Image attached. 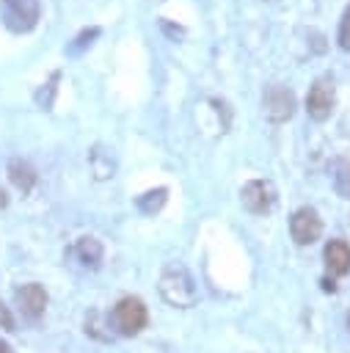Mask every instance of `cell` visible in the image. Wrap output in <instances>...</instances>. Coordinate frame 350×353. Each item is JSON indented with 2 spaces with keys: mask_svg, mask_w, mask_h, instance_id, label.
Here are the masks:
<instances>
[{
  "mask_svg": "<svg viewBox=\"0 0 350 353\" xmlns=\"http://www.w3.org/2000/svg\"><path fill=\"white\" fill-rule=\"evenodd\" d=\"M160 295L171 303V306H179V309H187L196 303V284H193V276L187 273V268L182 265H168L163 273H160Z\"/></svg>",
  "mask_w": 350,
  "mask_h": 353,
  "instance_id": "obj_1",
  "label": "cell"
},
{
  "mask_svg": "<svg viewBox=\"0 0 350 353\" xmlns=\"http://www.w3.org/2000/svg\"><path fill=\"white\" fill-rule=\"evenodd\" d=\"M41 17V0H0V19L11 33H28Z\"/></svg>",
  "mask_w": 350,
  "mask_h": 353,
  "instance_id": "obj_2",
  "label": "cell"
},
{
  "mask_svg": "<svg viewBox=\"0 0 350 353\" xmlns=\"http://www.w3.org/2000/svg\"><path fill=\"white\" fill-rule=\"evenodd\" d=\"M146 320H149V314H146L143 301L141 298H132V295L130 298H121L113 306V312H110V325L121 336H135L146 325Z\"/></svg>",
  "mask_w": 350,
  "mask_h": 353,
  "instance_id": "obj_3",
  "label": "cell"
},
{
  "mask_svg": "<svg viewBox=\"0 0 350 353\" xmlns=\"http://www.w3.org/2000/svg\"><path fill=\"white\" fill-rule=\"evenodd\" d=\"M336 108V85L331 77H320L314 80V85L309 88V97H306V113L314 119V121H325Z\"/></svg>",
  "mask_w": 350,
  "mask_h": 353,
  "instance_id": "obj_4",
  "label": "cell"
},
{
  "mask_svg": "<svg viewBox=\"0 0 350 353\" xmlns=\"http://www.w3.org/2000/svg\"><path fill=\"white\" fill-rule=\"evenodd\" d=\"M262 113L270 121H287L295 113V94L281 83L267 85L262 94Z\"/></svg>",
  "mask_w": 350,
  "mask_h": 353,
  "instance_id": "obj_5",
  "label": "cell"
},
{
  "mask_svg": "<svg viewBox=\"0 0 350 353\" xmlns=\"http://www.w3.org/2000/svg\"><path fill=\"white\" fill-rule=\"evenodd\" d=\"M240 199H243V207L254 215H265L276 207V188L270 179H251L243 185L240 190Z\"/></svg>",
  "mask_w": 350,
  "mask_h": 353,
  "instance_id": "obj_6",
  "label": "cell"
},
{
  "mask_svg": "<svg viewBox=\"0 0 350 353\" xmlns=\"http://www.w3.org/2000/svg\"><path fill=\"white\" fill-rule=\"evenodd\" d=\"M289 232H292V240H295L298 245H311V243L322 234V221H320L317 210L300 207V210L289 218Z\"/></svg>",
  "mask_w": 350,
  "mask_h": 353,
  "instance_id": "obj_7",
  "label": "cell"
},
{
  "mask_svg": "<svg viewBox=\"0 0 350 353\" xmlns=\"http://www.w3.org/2000/svg\"><path fill=\"white\" fill-rule=\"evenodd\" d=\"M14 298H17V306L22 309V314L30 317V320H36L44 312V306H47V292H44L41 284H22V287H17Z\"/></svg>",
  "mask_w": 350,
  "mask_h": 353,
  "instance_id": "obj_8",
  "label": "cell"
},
{
  "mask_svg": "<svg viewBox=\"0 0 350 353\" xmlns=\"http://www.w3.org/2000/svg\"><path fill=\"white\" fill-rule=\"evenodd\" d=\"M322 259L333 276H344L350 270V245L344 240H331L322 251Z\"/></svg>",
  "mask_w": 350,
  "mask_h": 353,
  "instance_id": "obj_9",
  "label": "cell"
},
{
  "mask_svg": "<svg viewBox=\"0 0 350 353\" xmlns=\"http://www.w3.org/2000/svg\"><path fill=\"white\" fill-rule=\"evenodd\" d=\"M8 179H11L22 193H28V190L33 188V182H36V171L30 168V163H28V160L14 157V160L8 163Z\"/></svg>",
  "mask_w": 350,
  "mask_h": 353,
  "instance_id": "obj_10",
  "label": "cell"
},
{
  "mask_svg": "<svg viewBox=\"0 0 350 353\" xmlns=\"http://www.w3.org/2000/svg\"><path fill=\"white\" fill-rule=\"evenodd\" d=\"M74 254H77V259L85 268H99V262H102V243L96 237H80L77 245H74Z\"/></svg>",
  "mask_w": 350,
  "mask_h": 353,
  "instance_id": "obj_11",
  "label": "cell"
},
{
  "mask_svg": "<svg viewBox=\"0 0 350 353\" xmlns=\"http://www.w3.org/2000/svg\"><path fill=\"white\" fill-rule=\"evenodd\" d=\"M88 160H91V168H94V176H96V179L113 176L116 163H113V154H110V152H105L102 146H94L91 154H88Z\"/></svg>",
  "mask_w": 350,
  "mask_h": 353,
  "instance_id": "obj_12",
  "label": "cell"
},
{
  "mask_svg": "<svg viewBox=\"0 0 350 353\" xmlns=\"http://www.w3.org/2000/svg\"><path fill=\"white\" fill-rule=\"evenodd\" d=\"M165 188H157V190H149V193H143V196H138V207H141V212H146V215H152V212H157L163 204H165Z\"/></svg>",
  "mask_w": 350,
  "mask_h": 353,
  "instance_id": "obj_13",
  "label": "cell"
},
{
  "mask_svg": "<svg viewBox=\"0 0 350 353\" xmlns=\"http://www.w3.org/2000/svg\"><path fill=\"white\" fill-rule=\"evenodd\" d=\"M96 36H99V30H96V28H91V30H83V33L74 39V44H69V52H80V50H85V47H88V44H91Z\"/></svg>",
  "mask_w": 350,
  "mask_h": 353,
  "instance_id": "obj_14",
  "label": "cell"
},
{
  "mask_svg": "<svg viewBox=\"0 0 350 353\" xmlns=\"http://www.w3.org/2000/svg\"><path fill=\"white\" fill-rule=\"evenodd\" d=\"M339 47L350 52V8L344 11V17H342V25H339Z\"/></svg>",
  "mask_w": 350,
  "mask_h": 353,
  "instance_id": "obj_15",
  "label": "cell"
},
{
  "mask_svg": "<svg viewBox=\"0 0 350 353\" xmlns=\"http://www.w3.org/2000/svg\"><path fill=\"white\" fill-rule=\"evenodd\" d=\"M0 328H6V331H14V314L8 312V306L0 301Z\"/></svg>",
  "mask_w": 350,
  "mask_h": 353,
  "instance_id": "obj_16",
  "label": "cell"
},
{
  "mask_svg": "<svg viewBox=\"0 0 350 353\" xmlns=\"http://www.w3.org/2000/svg\"><path fill=\"white\" fill-rule=\"evenodd\" d=\"M0 353H14V350H11V345H8V342H3V339H0Z\"/></svg>",
  "mask_w": 350,
  "mask_h": 353,
  "instance_id": "obj_17",
  "label": "cell"
},
{
  "mask_svg": "<svg viewBox=\"0 0 350 353\" xmlns=\"http://www.w3.org/2000/svg\"><path fill=\"white\" fill-rule=\"evenodd\" d=\"M6 204H8V199H6V193L0 190V207H6Z\"/></svg>",
  "mask_w": 350,
  "mask_h": 353,
  "instance_id": "obj_18",
  "label": "cell"
},
{
  "mask_svg": "<svg viewBox=\"0 0 350 353\" xmlns=\"http://www.w3.org/2000/svg\"><path fill=\"white\" fill-rule=\"evenodd\" d=\"M347 325H350V320H347Z\"/></svg>",
  "mask_w": 350,
  "mask_h": 353,
  "instance_id": "obj_19",
  "label": "cell"
}]
</instances>
